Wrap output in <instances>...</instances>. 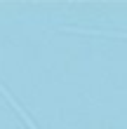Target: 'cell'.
<instances>
[{
	"label": "cell",
	"instance_id": "cell-1",
	"mask_svg": "<svg viewBox=\"0 0 127 129\" xmlns=\"http://www.w3.org/2000/svg\"><path fill=\"white\" fill-rule=\"evenodd\" d=\"M0 94H3V96L7 99V101H10V103H12V108H14V110H17V113H19V117H21V120H24V122L28 124V129H38V127H35V124H33V120H31V115H28V113H26L24 108H21V106H19L17 101H14V96H12L10 92H7V87L3 85V82H0Z\"/></svg>",
	"mask_w": 127,
	"mask_h": 129
}]
</instances>
